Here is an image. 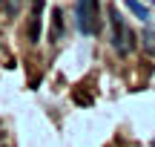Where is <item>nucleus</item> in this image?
I'll use <instances>...</instances> for the list:
<instances>
[{"mask_svg":"<svg viewBox=\"0 0 155 147\" xmlns=\"http://www.w3.org/2000/svg\"><path fill=\"white\" fill-rule=\"evenodd\" d=\"M109 20H112V46L118 49V55H129L135 49V32L124 23V17L118 15V6L112 3L109 6Z\"/></svg>","mask_w":155,"mask_h":147,"instance_id":"nucleus-1","label":"nucleus"},{"mask_svg":"<svg viewBox=\"0 0 155 147\" xmlns=\"http://www.w3.org/2000/svg\"><path fill=\"white\" fill-rule=\"evenodd\" d=\"M75 23L83 35H98L101 20H98V0H78L75 3Z\"/></svg>","mask_w":155,"mask_h":147,"instance_id":"nucleus-2","label":"nucleus"},{"mask_svg":"<svg viewBox=\"0 0 155 147\" xmlns=\"http://www.w3.org/2000/svg\"><path fill=\"white\" fill-rule=\"evenodd\" d=\"M63 35V12L55 9L52 12V32H49V40H58Z\"/></svg>","mask_w":155,"mask_h":147,"instance_id":"nucleus-3","label":"nucleus"},{"mask_svg":"<svg viewBox=\"0 0 155 147\" xmlns=\"http://www.w3.org/2000/svg\"><path fill=\"white\" fill-rule=\"evenodd\" d=\"M72 101L81 104V107H89V104H95V95H89L83 87H75V90H72Z\"/></svg>","mask_w":155,"mask_h":147,"instance_id":"nucleus-4","label":"nucleus"},{"mask_svg":"<svg viewBox=\"0 0 155 147\" xmlns=\"http://www.w3.org/2000/svg\"><path fill=\"white\" fill-rule=\"evenodd\" d=\"M124 3L129 6V12H132L135 17H141V20H150V9H147L144 3H138V0H124Z\"/></svg>","mask_w":155,"mask_h":147,"instance_id":"nucleus-5","label":"nucleus"},{"mask_svg":"<svg viewBox=\"0 0 155 147\" xmlns=\"http://www.w3.org/2000/svg\"><path fill=\"white\" fill-rule=\"evenodd\" d=\"M141 46H144L150 55H155V29H144V35H141Z\"/></svg>","mask_w":155,"mask_h":147,"instance_id":"nucleus-6","label":"nucleus"},{"mask_svg":"<svg viewBox=\"0 0 155 147\" xmlns=\"http://www.w3.org/2000/svg\"><path fill=\"white\" fill-rule=\"evenodd\" d=\"M3 9H6V15H15V12L20 9V0H6V3H3Z\"/></svg>","mask_w":155,"mask_h":147,"instance_id":"nucleus-7","label":"nucleus"},{"mask_svg":"<svg viewBox=\"0 0 155 147\" xmlns=\"http://www.w3.org/2000/svg\"><path fill=\"white\" fill-rule=\"evenodd\" d=\"M0 147H6V144H0Z\"/></svg>","mask_w":155,"mask_h":147,"instance_id":"nucleus-8","label":"nucleus"},{"mask_svg":"<svg viewBox=\"0 0 155 147\" xmlns=\"http://www.w3.org/2000/svg\"><path fill=\"white\" fill-rule=\"evenodd\" d=\"M0 3H3V0H0Z\"/></svg>","mask_w":155,"mask_h":147,"instance_id":"nucleus-9","label":"nucleus"}]
</instances>
